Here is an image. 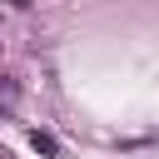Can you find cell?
I'll return each instance as SVG.
<instances>
[{"mask_svg": "<svg viewBox=\"0 0 159 159\" xmlns=\"http://www.w3.org/2000/svg\"><path fill=\"white\" fill-rule=\"evenodd\" d=\"M30 144H35L40 154H50V159L60 154V144H55V134H45V129H35V134H30Z\"/></svg>", "mask_w": 159, "mask_h": 159, "instance_id": "obj_1", "label": "cell"}, {"mask_svg": "<svg viewBox=\"0 0 159 159\" xmlns=\"http://www.w3.org/2000/svg\"><path fill=\"white\" fill-rule=\"evenodd\" d=\"M15 104V80H0V109Z\"/></svg>", "mask_w": 159, "mask_h": 159, "instance_id": "obj_2", "label": "cell"}]
</instances>
